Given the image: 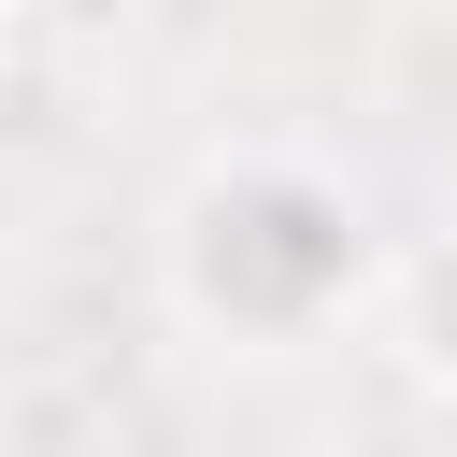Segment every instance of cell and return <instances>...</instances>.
Wrapping results in <instances>:
<instances>
[{"mask_svg": "<svg viewBox=\"0 0 457 457\" xmlns=\"http://www.w3.org/2000/svg\"><path fill=\"white\" fill-rule=\"evenodd\" d=\"M400 343H414V371H428V386H457V243L414 271V300H400Z\"/></svg>", "mask_w": 457, "mask_h": 457, "instance_id": "1", "label": "cell"}]
</instances>
